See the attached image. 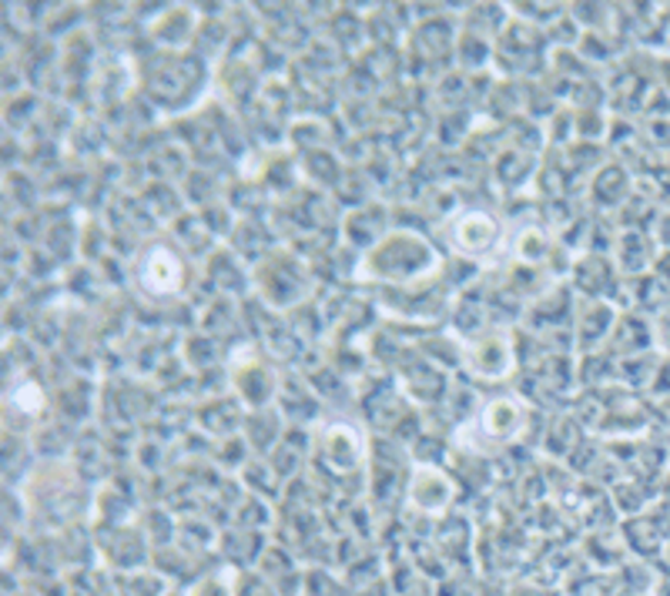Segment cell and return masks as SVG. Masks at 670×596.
I'll return each mask as SVG.
<instances>
[{
    "instance_id": "3957f363",
    "label": "cell",
    "mask_w": 670,
    "mask_h": 596,
    "mask_svg": "<svg viewBox=\"0 0 670 596\" xmlns=\"http://www.w3.org/2000/svg\"><path fill=\"white\" fill-rule=\"evenodd\" d=\"M142 282L145 289H151L155 295H168L182 285V268H178V258L165 248H155L145 265H142Z\"/></svg>"
},
{
    "instance_id": "6da1fadb",
    "label": "cell",
    "mask_w": 670,
    "mask_h": 596,
    "mask_svg": "<svg viewBox=\"0 0 670 596\" xmlns=\"http://www.w3.org/2000/svg\"><path fill=\"white\" fill-rule=\"evenodd\" d=\"M456 245L470 255H486V252H494L497 242H500V228L494 224V218H486L479 211H470L460 218L456 224V232H453Z\"/></svg>"
},
{
    "instance_id": "7a4b0ae2",
    "label": "cell",
    "mask_w": 670,
    "mask_h": 596,
    "mask_svg": "<svg viewBox=\"0 0 670 596\" xmlns=\"http://www.w3.org/2000/svg\"><path fill=\"white\" fill-rule=\"evenodd\" d=\"M523 426H526V412L516 402H510V399L494 402L479 416V429H486V436L497 439V442H507V439L520 436Z\"/></svg>"
}]
</instances>
